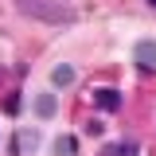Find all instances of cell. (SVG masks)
Masks as SVG:
<instances>
[{"label":"cell","mask_w":156,"mask_h":156,"mask_svg":"<svg viewBox=\"0 0 156 156\" xmlns=\"http://www.w3.org/2000/svg\"><path fill=\"white\" fill-rule=\"evenodd\" d=\"M148 4H152V8H156V0H148Z\"/></svg>","instance_id":"cell-8"},{"label":"cell","mask_w":156,"mask_h":156,"mask_svg":"<svg viewBox=\"0 0 156 156\" xmlns=\"http://www.w3.org/2000/svg\"><path fill=\"white\" fill-rule=\"evenodd\" d=\"M136 66H140V70H156V43L152 39H144V43L136 47Z\"/></svg>","instance_id":"cell-1"},{"label":"cell","mask_w":156,"mask_h":156,"mask_svg":"<svg viewBox=\"0 0 156 156\" xmlns=\"http://www.w3.org/2000/svg\"><path fill=\"white\" fill-rule=\"evenodd\" d=\"M105 156H136V144H113Z\"/></svg>","instance_id":"cell-6"},{"label":"cell","mask_w":156,"mask_h":156,"mask_svg":"<svg viewBox=\"0 0 156 156\" xmlns=\"http://www.w3.org/2000/svg\"><path fill=\"white\" fill-rule=\"evenodd\" d=\"M74 148H78V144H74V136H62V140L55 144V152H58V156H70Z\"/></svg>","instance_id":"cell-5"},{"label":"cell","mask_w":156,"mask_h":156,"mask_svg":"<svg viewBox=\"0 0 156 156\" xmlns=\"http://www.w3.org/2000/svg\"><path fill=\"white\" fill-rule=\"evenodd\" d=\"M94 105L98 109H117L121 105V94L117 90H94Z\"/></svg>","instance_id":"cell-2"},{"label":"cell","mask_w":156,"mask_h":156,"mask_svg":"<svg viewBox=\"0 0 156 156\" xmlns=\"http://www.w3.org/2000/svg\"><path fill=\"white\" fill-rule=\"evenodd\" d=\"M35 144H39V136H35V133H20L16 140H12V152H31Z\"/></svg>","instance_id":"cell-3"},{"label":"cell","mask_w":156,"mask_h":156,"mask_svg":"<svg viewBox=\"0 0 156 156\" xmlns=\"http://www.w3.org/2000/svg\"><path fill=\"white\" fill-rule=\"evenodd\" d=\"M70 78H74V70H70V66H58V70H55V82H58V86H66Z\"/></svg>","instance_id":"cell-7"},{"label":"cell","mask_w":156,"mask_h":156,"mask_svg":"<svg viewBox=\"0 0 156 156\" xmlns=\"http://www.w3.org/2000/svg\"><path fill=\"white\" fill-rule=\"evenodd\" d=\"M35 113H39V117H51V113H55V98H51V94H43V98L35 101Z\"/></svg>","instance_id":"cell-4"}]
</instances>
